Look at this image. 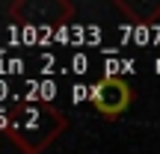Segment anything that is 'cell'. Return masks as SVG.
Wrapping results in <instances>:
<instances>
[{
  "label": "cell",
  "instance_id": "6da1fadb",
  "mask_svg": "<svg viewBox=\"0 0 160 154\" xmlns=\"http://www.w3.org/2000/svg\"><path fill=\"white\" fill-rule=\"evenodd\" d=\"M89 101H92V107H95L101 116L116 119V116H122L128 107H131L133 89H131V83L122 80V77H104V80H98V83L89 89Z\"/></svg>",
  "mask_w": 160,
  "mask_h": 154
},
{
  "label": "cell",
  "instance_id": "7a4b0ae2",
  "mask_svg": "<svg viewBox=\"0 0 160 154\" xmlns=\"http://www.w3.org/2000/svg\"><path fill=\"white\" fill-rule=\"evenodd\" d=\"M0 154H33V151H27L15 137H9V133H0Z\"/></svg>",
  "mask_w": 160,
  "mask_h": 154
}]
</instances>
